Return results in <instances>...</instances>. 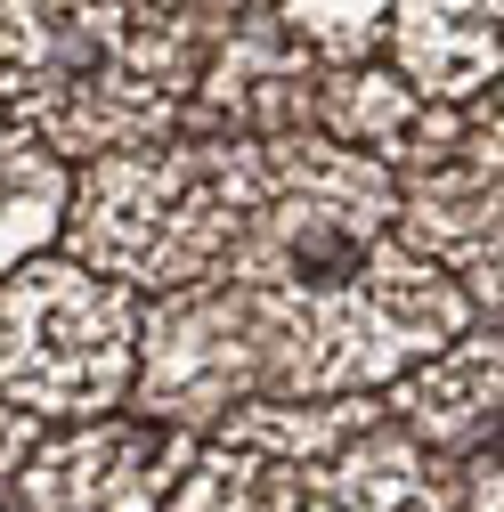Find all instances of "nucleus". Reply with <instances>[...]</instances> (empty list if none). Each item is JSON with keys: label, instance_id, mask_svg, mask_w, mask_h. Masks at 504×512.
I'll use <instances>...</instances> for the list:
<instances>
[{"label": "nucleus", "instance_id": "1", "mask_svg": "<svg viewBox=\"0 0 504 512\" xmlns=\"http://www.w3.org/2000/svg\"><path fill=\"white\" fill-rule=\"evenodd\" d=\"M220 0H0V122L57 163L187 131Z\"/></svg>", "mask_w": 504, "mask_h": 512}, {"label": "nucleus", "instance_id": "2", "mask_svg": "<svg viewBox=\"0 0 504 512\" xmlns=\"http://www.w3.org/2000/svg\"><path fill=\"white\" fill-rule=\"evenodd\" d=\"M244 196H252V139L171 131L147 147H114L66 171L57 252H74L82 269L147 301L220 269Z\"/></svg>", "mask_w": 504, "mask_h": 512}, {"label": "nucleus", "instance_id": "3", "mask_svg": "<svg viewBox=\"0 0 504 512\" xmlns=\"http://www.w3.org/2000/svg\"><path fill=\"white\" fill-rule=\"evenodd\" d=\"M252 317L269 342V391L342 399V391H383L391 374H407L448 334H464L480 309L431 261H415L399 236H374L318 285L252 293Z\"/></svg>", "mask_w": 504, "mask_h": 512}, {"label": "nucleus", "instance_id": "4", "mask_svg": "<svg viewBox=\"0 0 504 512\" xmlns=\"http://www.w3.org/2000/svg\"><path fill=\"white\" fill-rule=\"evenodd\" d=\"M139 293L82 269L74 252H33L0 269V399L33 407L41 423L106 415L131 391Z\"/></svg>", "mask_w": 504, "mask_h": 512}, {"label": "nucleus", "instance_id": "5", "mask_svg": "<svg viewBox=\"0 0 504 512\" xmlns=\"http://www.w3.org/2000/svg\"><path fill=\"white\" fill-rule=\"evenodd\" d=\"M269 391V342L252 293L228 277H196L139 301V350H131V391L122 407H139L179 431H212L236 399Z\"/></svg>", "mask_w": 504, "mask_h": 512}, {"label": "nucleus", "instance_id": "6", "mask_svg": "<svg viewBox=\"0 0 504 512\" xmlns=\"http://www.w3.org/2000/svg\"><path fill=\"white\" fill-rule=\"evenodd\" d=\"M496 98L480 106L472 139L456 155H439L431 171H407L399 179V204H391V236L431 261L480 317H496L504 301V147H496Z\"/></svg>", "mask_w": 504, "mask_h": 512}, {"label": "nucleus", "instance_id": "7", "mask_svg": "<svg viewBox=\"0 0 504 512\" xmlns=\"http://www.w3.org/2000/svg\"><path fill=\"white\" fill-rule=\"evenodd\" d=\"M196 456V431L155 415H74L66 431H41L17 472L25 512H155L171 480Z\"/></svg>", "mask_w": 504, "mask_h": 512}, {"label": "nucleus", "instance_id": "8", "mask_svg": "<svg viewBox=\"0 0 504 512\" xmlns=\"http://www.w3.org/2000/svg\"><path fill=\"white\" fill-rule=\"evenodd\" d=\"M318 74L326 66L269 17V0H220L196 98H187V131H196V139L309 131V90H318Z\"/></svg>", "mask_w": 504, "mask_h": 512}, {"label": "nucleus", "instance_id": "9", "mask_svg": "<svg viewBox=\"0 0 504 512\" xmlns=\"http://www.w3.org/2000/svg\"><path fill=\"white\" fill-rule=\"evenodd\" d=\"M488 98L439 106L415 82H399L383 57H358V66H326L318 74V90H309V131H326V139L358 147L366 163H383L391 179H407V171H431L439 155H456L472 139V122H480Z\"/></svg>", "mask_w": 504, "mask_h": 512}, {"label": "nucleus", "instance_id": "10", "mask_svg": "<svg viewBox=\"0 0 504 512\" xmlns=\"http://www.w3.org/2000/svg\"><path fill=\"white\" fill-rule=\"evenodd\" d=\"M374 399H383V415L399 431H415L439 456H464V447L496 439V399H504V334H496V317H472V326L448 334L431 358L391 374Z\"/></svg>", "mask_w": 504, "mask_h": 512}, {"label": "nucleus", "instance_id": "11", "mask_svg": "<svg viewBox=\"0 0 504 512\" xmlns=\"http://www.w3.org/2000/svg\"><path fill=\"white\" fill-rule=\"evenodd\" d=\"M301 512H464L456 456L423 447L391 415H374L358 439L301 472Z\"/></svg>", "mask_w": 504, "mask_h": 512}, {"label": "nucleus", "instance_id": "12", "mask_svg": "<svg viewBox=\"0 0 504 512\" xmlns=\"http://www.w3.org/2000/svg\"><path fill=\"white\" fill-rule=\"evenodd\" d=\"M496 9L504 0H391L383 66L439 106H472L496 90Z\"/></svg>", "mask_w": 504, "mask_h": 512}, {"label": "nucleus", "instance_id": "13", "mask_svg": "<svg viewBox=\"0 0 504 512\" xmlns=\"http://www.w3.org/2000/svg\"><path fill=\"white\" fill-rule=\"evenodd\" d=\"M155 512H301V472L236 431H196V456Z\"/></svg>", "mask_w": 504, "mask_h": 512}, {"label": "nucleus", "instance_id": "14", "mask_svg": "<svg viewBox=\"0 0 504 512\" xmlns=\"http://www.w3.org/2000/svg\"><path fill=\"white\" fill-rule=\"evenodd\" d=\"M66 171L41 139H25L17 122H0V269L33 261V252L57 244V220H66Z\"/></svg>", "mask_w": 504, "mask_h": 512}, {"label": "nucleus", "instance_id": "15", "mask_svg": "<svg viewBox=\"0 0 504 512\" xmlns=\"http://www.w3.org/2000/svg\"><path fill=\"white\" fill-rule=\"evenodd\" d=\"M269 17L318 57V66H358V57L383 49L391 0H269Z\"/></svg>", "mask_w": 504, "mask_h": 512}, {"label": "nucleus", "instance_id": "16", "mask_svg": "<svg viewBox=\"0 0 504 512\" xmlns=\"http://www.w3.org/2000/svg\"><path fill=\"white\" fill-rule=\"evenodd\" d=\"M41 431H49V423H41L33 407H9V399H0V488H17V472H25V456H33Z\"/></svg>", "mask_w": 504, "mask_h": 512}]
</instances>
